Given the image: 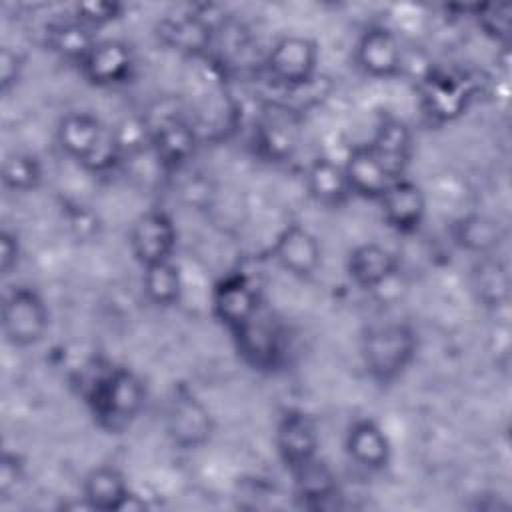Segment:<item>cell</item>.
<instances>
[{
    "label": "cell",
    "mask_w": 512,
    "mask_h": 512,
    "mask_svg": "<svg viewBox=\"0 0 512 512\" xmlns=\"http://www.w3.org/2000/svg\"><path fill=\"white\" fill-rule=\"evenodd\" d=\"M210 306L214 318L234 334L260 312V294L244 274H228L214 284Z\"/></svg>",
    "instance_id": "obj_9"
},
{
    "label": "cell",
    "mask_w": 512,
    "mask_h": 512,
    "mask_svg": "<svg viewBox=\"0 0 512 512\" xmlns=\"http://www.w3.org/2000/svg\"><path fill=\"white\" fill-rule=\"evenodd\" d=\"M342 168L348 180L350 194L366 200L378 202V198L394 182L384 166L378 162V158L372 154L368 144L354 146L342 162Z\"/></svg>",
    "instance_id": "obj_21"
},
{
    "label": "cell",
    "mask_w": 512,
    "mask_h": 512,
    "mask_svg": "<svg viewBox=\"0 0 512 512\" xmlns=\"http://www.w3.org/2000/svg\"><path fill=\"white\" fill-rule=\"evenodd\" d=\"M60 150L90 172H108L124 156L114 128L90 112H68L56 128Z\"/></svg>",
    "instance_id": "obj_2"
},
{
    "label": "cell",
    "mask_w": 512,
    "mask_h": 512,
    "mask_svg": "<svg viewBox=\"0 0 512 512\" xmlns=\"http://www.w3.org/2000/svg\"><path fill=\"white\" fill-rule=\"evenodd\" d=\"M346 272L358 288L376 290L396 276L398 258L378 242H364L348 252Z\"/></svg>",
    "instance_id": "obj_18"
},
{
    "label": "cell",
    "mask_w": 512,
    "mask_h": 512,
    "mask_svg": "<svg viewBox=\"0 0 512 512\" xmlns=\"http://www.w3.org/2000/svg\"><path fill=\"white\" fill-rule=\"evenodd\" d=\"M148 126V146L156 160L170 170L184 166L196 152V132L180 114H162Z\"/></svg>",
    "instance_id": "obj_14"
},
{
    "label": "cell",
    "mask_w": 512,
    "mask_h": 512,
    "mask_svg": "<svg viewBox=\"0 0 512 512\" xmlns=\"http://www.w3.org/2000/svg\"><path fill=\"white\" fill-rule=\"evenodd\" d=\"M272 258L294 278H310L322 264V246L314 232L304 224L290 222L274 238Z\"/></svg>",
    "instance_id": "obj_10"
},
{
    "label": "cell",
    "mask_w": 512,
    "mask_h": 512,
    "mask_svg": "<svg viewBox=\"0 0 512 512\" xmlns=\"http://www.w3.org/2000/svg\"><path fill=\"white\" fill-rule=\"evenodd\" d=\"M96 42L98 38L94 36L92 28L78 22L72 16L68 20H58L48 24L44 32L46 48L56 56L70 60L74 64H80L88 56V52L94 48Z\"/></svg>",
    "instance_id": "obj_23"
},
{
    "label": "cell",
    "mask_w": 512,
    "mask_h": 512,
    "mask_svg": "<svg viewBox=\"0 0 512 512\" xmlns=\"http://www.w3.org/2000/svg\"><path fill=\"white\" fill-rule=\"evenodd\" d=\"M142 290L154 306H174L182 298V272L174 260L156 262L142 268Z\"/></svg>",
    "instance_id": "obj_26"
},
{
    "label": "cell",
    "mask_w": 512,
    "mask_h": 512,
    "mask_svg": "<svg viewBox=\"0 0 512 512\" xmlns=\"http://www.w3.org/2000/svg\"><path fill=\"white\" fill-rule=\"evenodd\" d=\"M132 496L124 472L112 464H98L82 478V500L92 510H124Z\"/></svg>",
    "instance_id": "obj_20"
},
{
    "label": "cell",
    "mask_w": 512,
    "mask_h": 512,
    "mask_svg": "<svg viewBox=\"0 0 512 512\" xmlns=\"http://www.w3.org/2000/svg\"><path fill=\"white\" fill-rule=\"evenodd\" d=\"M472 94V82L464 74L436 70L420 84V108L430 120L446 124L468 110Z\"/></svg>",
    "instance_id": "obj_7"
},
{
    "label": "cell",
    "mask_w": 512,
    "mask_h": 512,
    "mask_svg": "<svg viewBox=\"0 0 512 512\" xmlns=\"http://www.w3.org/2000/svg\"><path fill=\"white\" fill-rule=\"evenodd\" d=\"M122 12H124V4H120V2L94 0V2L76 4L72 18H76L78 22H82L94 30L98 26L116 22L118 18H122Z\"/></svg>",
    "instance_id": "obj_31"
},
{
    "label": "cell",
    "mask_w": 512,
    "mask_h": 512,
    "mask_svg": "<svg viewBox=\"0 0 512 512\" xmlns=\"http://www.w3.org/2000/svg\"><path fill=\"white\" fill-rule=\"evenodd\" d=\"M164 428L174 446L196 450L210 442L214 418L210 408L194 392L176 388L164 406Z\"/></svg>",
    "instance_id": "obj_6"
},
{
    "label": "cell",
    "mask_w": 512,
    "mask_h": 512,
    "mask_svg": "<svg viewBox=\"0 0 512 512\" xmlns=\"http://www.w3.org/2000/svg\"><path fill=\"white\" fill-rule=\"evenodd\" d=\"M144 380L126 366H102L84 386V402L94 420L108 432L126 430L144 410Z\"/></svg>",
    "instance_id": "obj_1"
},
{
    "label": "cell",
    "mask_w": 512,
    "mask_h": 512,
    "mask_svg": "<svg viewBox=\"0 0 512 512\" xmlns=\"http://www.w3.org/2000/svg\"><path fill=\"white\" fill-rule=\"evenodd\" d=\"M418 352V334L406 322L392 320L364 330L360 340L362 366L376 384H392L412 366Z\"/></svg>",
    "instance_id": "obj_3"
},
{
    "label": "cell",
    "mask_w": 512,
    "mask_h": 512,
    "mask_svg": "<svg viewBox=\"0 0 512 512\" xmlns=\"http://www.w3.org/2000/svg\"><path fill=\"white\" fill-rule=\"evenodd\" d=\"M214 24L206 16H178V18H166L160 24V38L164 44L178 52L186 54H198L208 48L212 40Z\"/></svg>",
    "instance_id": "obj_24"
},
{
    "label": "cell",
    "mask_w": 512,
    "mask_h": 512,
    "mask_svg": "<svg viewBox=\"0 0 512 512\" xmlns=\"http://www.w3.org/2000/svg\"><path fill=\"white\" fill-rule=\"evenodd\" d=\"M44 180V166L36 154L10 152L2 162V184L12 192H34Z\"/></svg>",
    "instance_id": "obj_28"
},
{
    "label": "cell",
    "mask_w": 512,
    "mask_h": 512,
    "mask_svg": "<svg viewBox=\"0 0 512 512\" xmlns=\"http://www.w3.org/2000/svg\"><path fill=\"white\" fill-rule=\"evenodd\" d=\"M454 242L476 256H490L502 242L498 222L484 214H468L452 226Z\"/></svg>",
    "instance_id": "obj_25"
},
{
    "label": "cell",
    "mask_w": 512,
    "mask_h": 512,
    "mask_svg": "<svg viewBox=\"0 0 512 512\" xmlns=\"http://www.w3.org/2000/svg\"><path fill=\"white\" fill-rule=\"evenodd\" d=\"M256 144L266 158L278 162V160H286L292 154L296 146V138L288 122L266 120L256 134Z\"/></svg>",
    "instance_id": "obj_30"
},
{
    "label": "cell",
    "mask_w": 512,
    "mask_h": 512,
    "mask_svg": "<svg viewBox=\"0 0 512 512\" xmlns=\"http://www.w3.org/2000/svg\"><path fill=\"white\" fill-rule=\"evenodd\" d=\"M474 290L478 300L488 306H500L508 296V272L502 262L490 256H480L474 268Z\"/></svg>",
    "instance_id": "obj_29"
},
{
    "label": "cell",
    "mask_w": 512,
    "mask_h": 512,
    "mask_svg": "<svg viewBox=\"0 0 512 512\" xmlns=\"http://www.w3.org/2000/svg\"><path fill=\"white\" fill-rule=\"evenodd\" d=\"M294 476V486L300 498L310 504L320 506L324 500L336 494V476L330 466L318 456L304 466L290 472Z\"/></svg>",
    "instance_id": "obj_27"
},
{
    "label": "cell",
    "mask_w": 512,
    "mask_h": 512,
    "mask_svg": "<svg viewBox=\"0 0 512 512\" xmlns=\"http://www.w3.org/2000/svg\"><path fill=\"white\" fill-rule=\"evenodd\" d=\"M304 184L310 198L326 208H340L352 196L342 164L330 156H316L308 164Z\"/></svg>",
    "instance_id": "obj_22"
},
{
    "label": "cell",
    "mask_w": 512,
    "mask_h": 512,
    "mask_svg": "<svg viewBox=\"0 0 512 512\" xmlns=\"http://www.w3.org/2000/svg\"><path fill=\"white\" fill-rule=\"evenodd\" d=\"M240 356L254 368H272L282 356V338L278 326L262 310L240 330L232 334Z\"/></svg>",
    "instance_id": "obj_19"
},
{
    "label": "cell",
    "mask_w": 512,
    "mask_h": 512,
    "mask_svg": "<svg viewBox=\"0 0 512 512\" xmlns=\"http://www.w3.org/2000/svg\"><path fill=\"white\" fill-rule=\"evenodd\" d=\"M178 242V230L172 216L160 208L142 212L130 226L128 246L134 260L144 268L156 262L172 260Z\"/></svg>",
    "instance_id": "obj_8"
},
{
    "label": "cell",
    "mask_w": 512,
    "mask_h": 512,
    "mask_svg": "<svg viewBox=\"0 0 512 512\" xmlns=\"http://www.w3.org/2000/svg\"><path fill=\"white\" fill-rule=\"evenodd\" d=\"M78 68L92 86H120L134 76L136 58L132 48L122 40H98Z\"/></svg>",
    "instance_id": "obj_12"
},
{
    "label": "cell",
    "mask_w": 512,
    "mask_h": 512,
    "mask_svg": "<svg viewBox=\"0 0 512 512\" xmlns=\"http://www.w3.org/2000/svg\"><path fill=\"white\" fill-rule=\"evenodd\" d=\"M18 262H20L18 234L8 230V228H2V232H0V270H2V276L12 274V270L18 266Z\"/></svg>",
    "instance_id": "obj_35"
},
{
    "label": "cell",
    "mask_w": 512,
    "mask_h": 512,
    "mask_svg": "<svg viewBox=\"0 0 512 512\" xmlns=\"http://www.w3.org/2000/svg\"><path fill=\"white\" fill-rule=\"evenodd\" d=\"M274 444L280 460L292 472L318 456V430L314 420L302 410H286L274 432Z\"/></svg>",
    "instance_id": "obj_13"
},
{
    "label": "cell",
    "mask_w": 512,
    "mask_h": 512,
    "mask_svg": "<svg viewBox=\"0 0 512 512\" xmlns=\"http://www.w3.org/2000/svg\"><path fill=\"white\" fill-rule=\"evenodd\" d=\"M2 332L8 344L28 348L38 344L50 328V308L32 286H14L2 298Z\"/></svg>",
    "instance_id": "obj_4"
},
{
    "label": "cell",
    "mask_w": 512,
    "mask_h": 512,
    "mask_svg": "<svg viewBox=\"0 0 512 512\" xmlns=\"http://www.w3.org/2000/svg\"><path fill=\"white\" fill-rule=\"evenodd\" d=\"M378 206L384 222L400 234L416 232L426 216L424 190L410 178L394 180L378 198Z\"/></svg>",
    "instance_id": "obj_16"
},
{
    "label": "cell",
    "mask_w": 512,
    "mask_h": 512,
    "mask_svg": "<svg viewBox=\"0 0 512 512\" xmlns=\"http://www.w3.org/2000/svg\"><path fill=\"white\" fill-rule=\"evenodd\" d=\"M366 144L392 180L406 178V170L414 156V136L402 118L384 116Z\"/></svg>",
    "instance_id": "obj_15"
},
{
    "label": "cell",
    "mask_w": 512,
    "mask_h": 512,
    "mask_svg": "<svg viewBox=\"0 0 512 512\" xmlns=\"http://www.w3.org/2000/svg\"><path fill=\"white\" fill-rule=\"evenodd\" d=\"M26 464L18 452L4 450L0 458V496L8 498L24 480Z\"/></svg>",
    "instance_id": "obj_33"
},
{
    "label": "cell",
    "mask_w": 512,
    "mask_h": 512,
    "mask_svg": "<svg viewBox=\"0 0 512 512\" xmlns=\"http://www.w3.org/2000/svg\"><path fill=\"white\" fill-rule=\"evenodd\" d=\"M24 70V58L18 50L10 46H2L0 50V92L8 94L22 76Z\"/></svg>",
    "instance_id": "obj_34"
},
{
    "label": "cell",
    "mask_w": 512,
    "mask_h": 512,
    "mask_svg": "<svg viewBox=\"0 0 512 512\" xmlns=\"http://www.w3.org/2000/svg\"><path fill=\"white\" fill-rule=\"evenodd\" d=\"M476 22L492 40H508L512 30V8L504 4H490L476 8Z\"/></svg>",
    "instance_id": "obj_32"
},
{
    "label": "cell",
    "mask_w": 512,
    "mask_h": 512,
    "mask_svg": "<svg viewBox=\"0 0 512 512\" xmlns=\"http://www.w3.org/2000/svg\"><path fill=\"white\" fill-rule=\"evenodd\" d=\"M320 64L318 44L302 34H286L270 48L264 68L284 90H300L314 82Z\"/></svg>",
    "instance_id": "obj_5"
},
{
    "label": "cell",
    "mask_w": 512,
    "mask_h": 512,
    "mask_svg": "<svg viewBox=\"0 0 512 512\" xmlns=\"http://www.w3.org/2000/svg\"><path fill=\"white\" fill-rule=\"evenodd\" d=\"M356 66L372 78H394L402 72L404 50L398 36L382 24L368 26L354 48Z\"/></svg>",
    "instance_id": "obj_11"
},
{
    "label": "cell",
    "mask_w": 512,
    "mask_h": 512,
    "mask_svg": "<svg viewBox=\"0 0 512 512\" xmlns=\"http://www.w3.org/2000/svg\"><path fill=\"white\" fill-rule=\"evenodd\" d=\"M344 450L356 466L368 472H380L392 460V440L374 418H358L348 426Z\"/></svg>",
    "instance_id": "obj_17"
}]
</instances>
